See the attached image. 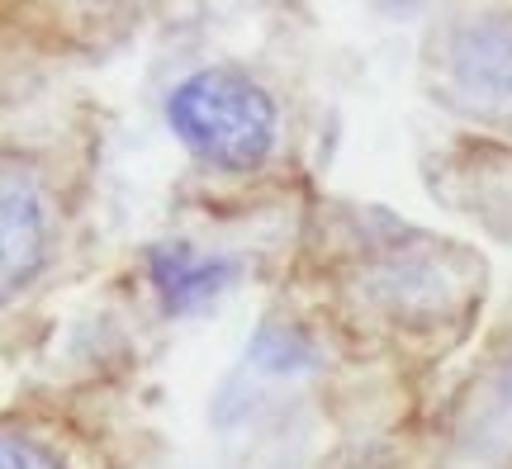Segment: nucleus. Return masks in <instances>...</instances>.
<instances>
[{
	"instance_id": "1",
	"label": "nucleus",
	"mask_w": 512,
	"mask_h": 469,
	"mask_svg": "<svg viewBox=\"0 0 512 469\" xmlns=\"http://www.w3.org/2000/svg\"><path fill=\"white\" fill-rule=\"evenodd\" d=\"M171 138L214 171H261L280 147V100L242 67H200L166 91Z\"/></svg>"
},
{
	"instance_id": "2",
	"label": "nucleus",
	"mask_w": 512,
	"mask_h": 469,
	"mask_svg": "<svg viewBox=\"0 0 512 469\" xmlns=\"http://www.w3.org/2000/svg\"><path fill=\"white\" fill-rule=\"evenodd\" d=\"M441 95L460 114L512 119V19L479 15L432 43Z\"/></svg>"
},
{
	"instance_id": "3",
	"label": "nucleus",
	"mask_w": 512,
	"mask_h": 469,
	"mask_svg": "<svg viewBox=\"0 0 512 469\" xmlns=\"http://www.w3.org/2000/svg\"><path fill=\"white\" fill-rule=\"evenodd\" d=\"M0 218H5V299H19V289H29L38 280V271L48 266L57 223L43 185L29 171H19L15 157L5 162Z\"/></svg>"
},
{
	"instance_id": "4",
	"label": "nucleus",
	"mask_w": 512,
	"mask_h": 469,
	"mask_svg": "<svg viewBox=\"0 0 512 469\" xmlns=\"http://www.w3.org/2000/svg\"><path fill=\"white\" fill-rule=\"evenodd\" d=\"M238 280V261L219 252H204L185 237H171L162 247L147 252V285L162 299L166 313H200V308L219 304L223 294Z\"/></svg>"
},
{
	"instance_id": "5",
	"label": "nucleus",
	"mask_w": 512,
	"mask_h": 469,
	"mask_svg": "<svg viewBox=\"0 0 512 469\" xmlns=\"http://www.w3.org/2000/svg\"><path fill=\"white\" fill-rule=\"evenodd\" d=\"M313 361V346L299 337V332H261L256 337V365L266 375H290V370H304Z\"/></svg>"
},
{
	"instance_id": "6",
	"label": "nucleus",
	"mask_w": 512,
	"mask_h": 469,
	"mask_svg": "<svg viewBox=\"0 0 512 469\" xmlns=\"http://www.w3.org/2000/svg\"><path fill=\"white\" fill-rule=\"evenodd\" d=\"M0 469H62V460H57L48 446L29 441V436L5 432V455H0Z\"/></svg>"
}]
</instances>
